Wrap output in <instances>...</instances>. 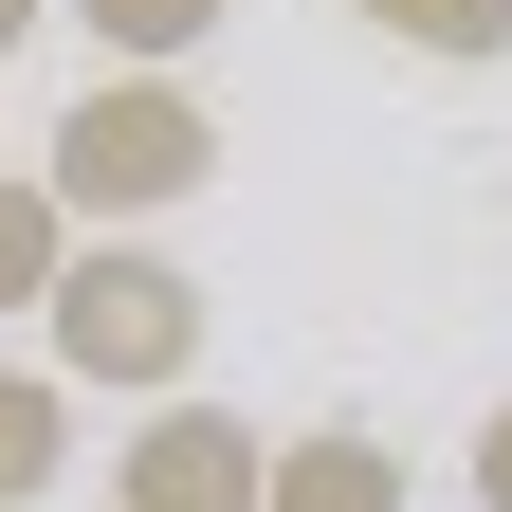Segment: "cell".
I'll return each instance as SVG.
<instances>
[{
    "label": "cell",
    "mask_w": 512,
    "mask_h": 512,
    "mask_svg": "<svg viewBox=\"0 0 512 512\" xmlns=\"http://www.w3.org/2000/svg\"><path fill=\"white\" fill-rule=\"evenodd\" d=\"M74 19H92V55H110V74H183V55H202L238 0H74Z\"/></svg>",
    "instance_id": "cell-6"
},
{
    "label": "cell",
    "mask_w": 512,
    "mask_h": 512,
    "mask_svg": "<svg viewBox=\"0 0 512 512\" xmlns=\"http://www.w3.org/2000/svg\"><path fill=\"white\" fill-rule=\"evenodd\" d=\"M256 512H403V458H384L366 421H311V439H275Z\"/></svg>",
    "instance_id": "cell-4"
},
{
    "label": "cell",
    "mask_w": 512,
    "mask_h": 512,
    "mask_svg": "<svg viewBox=\"0 0 512 512\" xmlns=\"http://www.w3.org/2000/svg\"><path fill=\"white\" fill-rule=\"evenodd\" d=\"M37 19H55V0H0V55H19V37H37Z\"/></svg>",
    "instance_id": "cell-10"
},
{
    "label": "cell",
    "mask_w": 512,
    "mask_h": 512,
    "mask_svg": "<svg viewBox=\"0 0 512 512\" xmlns=\"http://www.w3.org/2000/svg\"><path fill=\"white\" fill-rule=\"evenodd\" d=\"M366 37H403V55H439V74H494L512 55V0H348Z\"/></svg>",
    "instance_id": "cell-7"
},
{
    "label": "cell",
    "mask_w": 512,
    "mask_h": 512,
    "mask_svg": "<svg viewBox=\"0 0 512 512\" xmlns=\"http://www.w3.org/2000/svg\"><path fill=\"white\" fill-rule=\"evenodd\" d=\"M37 348L55 384H110V403H165L183 366H202V275H183L165 238H74L37 293Z\"/></svg>",
    "instance_id": "cell-2"
},
{
    "label": "cell",
    "mask_w": 512,
    "mask_h": 512,
    "mask_svg": "<svg viewBox=\"0 0 512 512\" xmlns=\"http://www.w3.org/2000/svg\"><path fill=\"white\" fill-rule=\"evenodd\" d=\"M55 256H74V202L0 165V311H37V293H55Z\"/></svg>",
    "instance_id": "cell-8"
},
{
    "label": "cell",
    "mask_w": 512,
    "mask_h": 512,
    "mask_svg": "<svg viewBox=\"0 0 512 512\" xmlns=\"http://www.w3.org/2000/svg\"><path fill=\"white\" fill-rule=\"evenodd\" d=\"M476 512H512V403L476 421Z\"/></svg>",
    "instance_id": "cell-9"
},
{
    "label": "cell",
    "mask_w": 512,
    "mask_h": 512,
    "mask_svg": "<svg viewBox=\"0 0 512 512\" xmlns=\"http://www.w3.org/2000/svg\"><path fill=\"white\" fill-rule=\"evenodd\" d=\"M256 476H275V439H256L238 403H165L128 421V458H110V512H256Z\"/></svg>",
    "instance_id": "cell-3"
},
{
    "label": "cell",
    "mask_w": 512,
    "mask_h": 512,
    "mask_svg": "<svg viewBox=\"0 0 512 512\" xmlns=\"http://www.w3.org/2000/svg\"><path fill=\"white\" fill-rule=\"evenodd\" d=\"M55 476H74V384H55V366H0V512H37Z\"/></svg>",
    "instance_id": "cell-5"
},
{
    "label": "cell",
    "mask_w": 512,
    "mask_h": 512,
    "mask_svg": "<svg viewBox=\"0 0 512 512\" xmlns=\"http://www.w3.org/2000/svg\"><path fill=\"white\" fill-rule=\"evenodd\" d=\"M37 183L74 202V238H147L165 202H202V183H220V110L183 92V74H92L74 110H55Z\"/></svg>",
    "instance_id": "cell-1"
}]
</instances>
